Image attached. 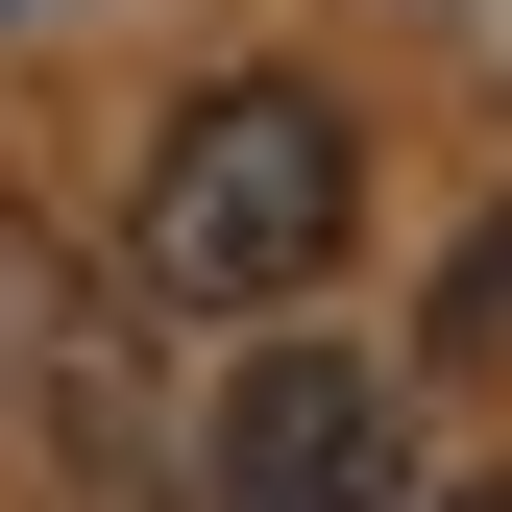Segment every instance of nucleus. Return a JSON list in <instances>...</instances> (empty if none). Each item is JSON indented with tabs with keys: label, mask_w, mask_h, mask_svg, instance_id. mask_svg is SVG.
Returning a JSON list of instances; mask_svg holds the SVG:
<instances>
[{
	"label": "nucleus",
	"mask_w": 512,
	"mask_h": 512,
	"mask_svg": "<svg viewBox=\"0 0 512 512\" xmlns=\"http://www.w3.org/2000/svg\"><path fill=\"white\" fill-rule=\"evenodd\" d=\"M342 220H366L342 98L317 74H220V98H171L147 196H122V293L147 317H293L317 269H342Z\"/></svg>",
	"instance_id": "obj_1"
},
{
	"label": "nucleus",
	"mask_w": 512,
	"mask_h": 512,
	"mask_svg": "<svg viewBox=\"0 0 512 512\" xmlns=\"http://www.w3.org/2000/svg\"><path fill=\"white\" fill-rule=\"evenodd\" d=\"M196 512H415V391L366 342H269L196 439Z\"/></svg>",
	"instance_id": "obj_2"
},
{
	"label": "nucleus",
	"mask_w": 512,
	"mask_h": 512,
	"mask_svg": "<svg viewBox=\"0 0 512 512\" xmlns=\"http://www.w3.org/2000/svg\"><path fill=\"white\" fill-rule=\"evenodd\" d=\"M488 512H512V488H488Z\"/></svg>",
	"instance_id": "obj_3"
}]
</instances>
